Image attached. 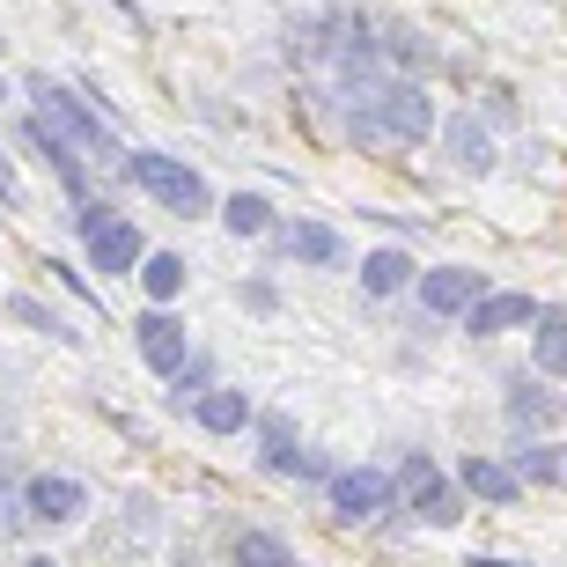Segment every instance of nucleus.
Returning a JSON list of instances; mask_svg holds the SVG:
<instances>
[{
  "label": "nucleus",
  "instance_id": "22",
  "mask_svg": "<svg viewBox=\"0 0 567 567\" xmlns=\"http://www.w3.org/2000/svg\"><path fill=\"white\" fill-rule=\"evenodd\" d=\"M0 199H16V177H8V163H0Z\"/></svg>",
  "mask_w": 567,
  "mask_h": 567
},
{
  "label": "nucleus",
  "instance_id": "8",
  "mask_svg": "<svg viewBox=\"0 0 567 567\" xmlns=\"http://www.w3.org/2000/svg\"><path fill=\"white\" fill-rule=\"evenodd\" d=\"M457 480H464V494H480V502H494V508H508L516 494H524L516 464H494V457H464V464H457Z\"/></svg>",
  "mask_w": 567,
  "mask_h": 567
},
{
  "label": "nucleus",
  "instance_id": "18",
  "mask_svg": "<svg viewBox=\"0 0 567 567\" xmlns=\"http://www.w3.org/2000/svg\"><path fill=\"white\" fill-rule=\"evenodd\" d=\"M221 221H229V236H258L266 221H274V207H266L258 192H236L229 207H221Z\"/></svg>",
  "mask_w": 567,
  "mask_h": 567
},
{
  "label": "nucleus",
  "instance_id": "14",
  "mask_svg": "<svg viewBox=\"0 0 567 567\" xmlns=\"http://www.w3.org/2000/svg\"><path fill=\"white\" fill-rule=\"evenodd\" d=\"M199 427H207V435L251 427V399H244V391H207V399H199Z\"/></svg>",
  "mask_w": 567,
  "mask_h": 567
},
{
  "label": "nucleus",
  "instance_id": "12",
  "mask_svg": "<svg viewBox=\"0 0 567 567\" xmlns=\"http://www.w3.org/2000/svg\"><path fill=\"white\" fill-rule=\"evenodd\" d=\"M530 361L546 377H567V310H538V339H530Z\"/></svg>",
  "mask_w": 567,
  "mask_h": 567
},
{
  "label": "nucleus",
  "instance_id": "25",
  "mask_svg": "<svg viewBox=\"0 0 567 567\" xmlns=\"http://www.w3.org/2000/svg\"><path fill=\"white\" fill-rule=\"evenodd\" d=\"M0 96H8V89H0Z\"/></svg>",
  "mask_w": 567,
  "mask_h": 567
},
{
  "label": "nucleus",
  "instance_id": "11",
  "mask_svg": "<svg viewBox=\"0 0 567 567\" xmlns=\"http://www.w3.org/2000/svg\"><path fill=\"white\" fill-rule=\"evenodd\" d=\"M44 126H60V141H66V133H82L89 147H104V141H111V126L96 118V111H82L74 96H66V89H44Z\"/></svg>",
  "mask_w": 567,
  "mask_h": 567
},
{
  "label": "nucleus",
  "instance_id": "9",
  "mask_svg": "<svg viewBox=\"0 0 567 567\" xmlns=\"http://www.w3.org/2000/svg\"><path fill=\"white\" fill-rule=\"evenodd\" d=\"M30 516L38 524H74L82 516V480H60V472L30 480Z\"/></svg>",
  "mask_w": 567,
  "mask_h": 567
},
{
  "label": "nucleus",
  "instance_id": "5",
  "mask_svg": "<svg viewBox=\"0 0 567 567\" xmlns=\"http://www.w3.org/2000/svg\"><path fill=\"white\" fill-rule=\"evenodd\" d=\"M480 295H486V280L464 274V266H435V274H421V310L427 317H464Z\"/></svg>",
  "mask_w": 567,
  "mask_h": 567
},
{
  "label": "nucleus",
  "instance_id": "13",
  "mask_svg": "<svg viewBox=\"0 0 567 567\" xmlns=\"http://www.w3.org/2000/svg\"><path fill=\"white\" fill-rule=\"evenodd\" d=\"M288 251L302 258V266H347V244H339V236L324 229V221H295Z\"/></svg>",
  "mask_w": 567,
  "mask_h": 567
},
{
  "label": "nucleus",
  "instance_id": "19",
  "mask_svg": "<svg viewBox=\"0 0 567 567\" xmlns=\"http://www.w3.org/2000/svg\"><path fill=\"white\" fill-rule=\"evenodd\" d=\"M516 480H530V486L560 480V450H546V442H530L524 457H516Z\"/></svg>",
  "mask_w": 567,
  "mask_h": 567
},
{
  "label": "nucleus",
  "instance_id": "1",
  "mask_svg": "<svg viewBox=\"0 0 567 567\" xmlns=\"http://www.w3.org/2000/svg\"><path fill=\"white\" fill-rule=\"evenodd\" d=\"M133 185L147 192V199H163L169 214H207V185H199V169L169 163V155H126Z\"/></svg>",
  "mask_w": 567,
  "mask_h": 567
},
{
  "label": "nucleus",
  "instance_id": "16",
  "mask_svg": "<svg viewBox=\"0 0 567 567\" xmlns=\"http://www.w3.org/2000/svg\"><path fill=\"white\" fill-rule=\"evenodd\" d=\"M236 567H295V553L274 530H236Z\"/></svg>",
  "mask_w": 567,
  "mask_h": 567
},
{
  "label": "nucleus",
  "instance_id": "23",
  "mask_svg": "<svg viewBox=\"0 0 567 567\" xmlns=\"http://www.w3.org/2000/svg\"><path fill=\"white\" fill-rule=\"evenodd\" d=\"M22 567H60V560H22Z\"/></svg>",
  "mask_w": 567,
  "mask_h": 567
},
{
  "label": "nucleus",
  "instance_id": "15",
  "mask_svg": "<svg viewBox=\"0 0 567 567\" xmlns=\"http://www.w3.org/2000/svg\"><path fill=\"white\" fill-rule=\"evenodd\" d=\"M413 280V251H369L361 258V288L369 295H399Z\"/></svg>",
  "mask_w": 567,
  "mask_h": 567
},
{
  "label": "nucleus",
  "instance_id": "7",
  "mask_svg": "<svg viewBox=\"0 0 567 567\" xmlns=\"http://www.w3.org/2000/svg\"><path fill=\"white\" fill-rule=\"evenodd\" d=\"M464 324H472L480 339H494V332H516V324H538V302L516 295V288H502V295H480V302L464 310Z\"/></svg>",
  "mask_w": 567,
  "mask_h": 567
},
{
  "label": "nucleus",
  "instance_id": "20",
  "mask_svg": "<svg viewBox=\"0 0 567 567\" xmlns=\"http://www.w3.org/2000/svg\"><path fill=\"white\" fill-rule=\"evenodd\" d=\"M508 421H516V427H538V421H553V405L538 399L530 383H516V391H508Z\"/></svg>",
  "mask_w": 567,
  "mask_h": 567
},
{
  "label": "nucleus",
  "instance_id": "24",
  "mask_svg": "<svg viewBox=\"0 0 567 567\" xmlns=\"http://www.w3.org/2000/svg\"><path fill=\"white\" fill-rule=\"evenodd\" d=\"M560 480H567V457H560Z\"/></svg>",
  "mask_w": 567,
  "mask_h": 567
},
{
  "label": "nucleus",
  "instance_id": "10",
  "mask_svg": "<svg viewBox=\"0 0 567 567\" xmlns=\"http://www.w3.org/2000/svg\"><path fill=\"white\" fill-rule=\"evenodd\" d=\"M383 126L399 133V141H427L435 133V111H427L421 89H383Z\"/></svg>",
  "mask_w": 567,
  "mask_h": 567
},
{
  "label": "nucleus",
  "instance_id": "21",
  "mask_svg": "<svg viewBox=\"0 0 567 567\" xmlns=\"http://www.w3.org/2000/svg\"><path fill=\"white\" fill-rule=\"evenodd\" d=\"M8 310H16V317H22V324H38V332H52V317H44V310H38V302H22V295H16V302H8Z\"/></svg>",
  "mask_w": 567,
  "mask_h": 567
},
{
  "label": "nucleus",
  "instance_id": "4",
  "mask_svg": "<svg viewBox=\"0 0 567 567\" xmlns=\"http://www.w3.org/2000/svg\"><path fill=\"white\" fill-rule=\"evenodd\" d=\"M399 494H405V502H413V508H421L427 524H457V516H464L457 486H442L435 457H405V464H399Z\"/></svg>",
  "mask_w": 567,
  "mask_h": 567
},
{
  "label": "nucleus",
  "instance_id": "3",
  "mask_svg": "<svg viewBox=\"0 0 567 567\" xmlns=\"http://www.w3.org/2000/svg\"><path fill=\"white\" fill-rule=\"evenodd\" d=\"M82 236H89V258H96L104 274H126L133 258H141V229L118 221L111 207H82Z\"/></svg>",
  "mask_w": 567,
  "mask_h": 567
},
{
  "label": "nucleus",
  "instance_id": "6",
  "mask_svg": "<svg viewBox=\"0 0 567 567\" xmlns=\"http://www.w3.org/2000/svg\"><path fill=\"white\" fill-rule=\"evenodd\" d=\"M133 332H141V361L155 369V377H177V369H185V324H177L169 310H147Z\"/></svg>",
  "mask_w": 567,
  "mask_h": 567
},
{
  "label": "nucleus",
  "instance_id": "2",
  "mask_svg": "<svg viewBox=\"0 0 567 567\" xmlns=\"http://www.w3.org/2000/svg\"><path fill=\"white\" fill-rule=\"evenodd\" d=\"M391 502H399V480L377 472V464H347V472H332V508L347 516V524H369V516H383Z\"/></svg>",
  "mask_w": 567,
  "mask_h": 567
},
{
  "label": "nucleus",
  "instance_id": "17",
  "mask_svg": "<svg viewBox=\"0 0 567 567\" xmlns=\"http://www.w3.org/2000/svg\"><path fill=\"white\" fill-rule=\"evenodd\" d=\"M141 288L155 295V302H169V295L185 288V258H177V251H155V258L141 266Z\"/></svg>",
  "mask_w": 567,
  "mask_h": 567
}]
</instances>
